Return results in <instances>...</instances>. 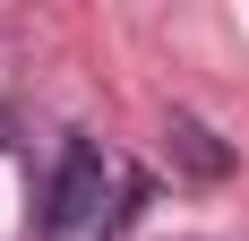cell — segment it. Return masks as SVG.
Masks as SVG:
<instances>
[{
  "instance_id": "6da1fadb",
  "label": "cell",
  "mask_w": 249,
  "mask_h": 241,
  "mask_svg": "<svg viewBox=\"0 0 249 241\" xmlns=\"http://www.w3.org/2000/svg\"><path fill=\"white\" fill-rule=\"evenodd\" d=\"M138 198H146L138 155H121L103 138H69V155L43 190V241H121Z\"/></svg>"
}]
</instances>
